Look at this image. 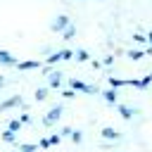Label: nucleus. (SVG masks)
<instances>
[{
  "instance_id": "nucleus-1",
  "label": "nucleus",
  "mask_w": 152,
  "mask_h": 152,
  "mask_svg": "<svg viewBox=\"0 0 152 152\" xmlns=\"http://www.w3.org/2000/svg\"><path fill=\"white\" fill-rule=\"evenodd\" d=\"M69 26H71V19H69L66 14H59V17H55V19H52V24H50V28H52L55 33H64Z\"/></svg>"
},
{
  "instance_id": "nucleus-2",
  "label": "nucleus",
  "mask_w": 152,
  "mask_h": 152,
  "mask_svg": "<svg viewBox=\"0 0 152 152\" xmlns=\"http://www.w3.org/2000/svg\"><path fill=\"white\" fill-rule=\"evenodd\" d=\"M71 57H74V50H66V48H64V50L52 52V55L45 59V64L50 66V64H57V62H64V59H71Z\"/></svg>"
},
{
  "instance_id": "nucleus-3",
  "label": "nucleus",
  "mask_w": 152,
  "mask_h": 152,
  "mask_svg": "<svg viewBox=\"0 0 152 152\" xmlns=\"http://www.w3.org/2000/svg\"><path fill=\"white\" fill-rule=\"evenodd\" d=\"M59 116H62V104H55V107L43 116V124H45V126H52L55 121H59Z\"/></svg>"
},
{
  "instance_id": "nucleus-4",
  "label": "nucleus",
  "mask_w": 152,
  "mask_h": 152,
  "mask_svg": "<svg viewBox=\"0 0 152 152\" xmlns=\"http://www.w3.org/2000/svg\"><path fill=\"white\" fill-rule=\"evenodd\" d=\"M69 86H71V90L76 93H97V88H93V86H88V83H83V81H78V78H71L69 81Z\"/></svg>"
},
{
  "instance_id": "nucleus-5",
  "label": "nucleus",
  "mask_w": 152,
  "mask_h": 152,
  "mask_svg": "<svg viewBox=\"0 0 152 152\" xmlns=\"http://www.w3.org/2000/svg\"><path fill=\"white\" fill-rule=\"evenodd\" d=\"M40 66H43V62H40V59H24V62H19V64H17V69H21V71L40 69Z\"/></svg>"
},
{
  "instance_id": "nucleus-6",
  "label": "nucleus",
  "mask_w": 152,
  "mask_h": 152,
  "mask_svg": "<svg viewBox=\"0 0 152 152\" xmlns=\"http://www.w3.org/2000/svg\"><path fill=\"white\" fill-rule=\"evenodd\" d=\"M0 62L7 64V66H17V64H19V59H17L12 52H7V50H0Z\"/></svg>"
},
{
  "instance_id": "nucleus-7",
  "label": "nucleus",
  "mask_w": 152,
  "mask_h": 152,
  "mask_svg": "<svg viewBox=\"0 0 152 152\" xmlns=\"http://www.w3.org/2000/svg\"><path fill=\"white\" fill-rule=\"evenodd\" d=\"M48 86L50 88H59L62 86V74L59 71H50L48 74Z\"/></svg>"
},
{
  "instance_id": "nucleus-8",
  "label": "nucleus",
  "mask_w": 152,
  "mask_h": 152,
  "mask_svg": "<svg viewBox=\"0 0 152 152\" xmlns=\"http://www.w3.org/2000/svg\"><path fill=\"white\" fill-rule=\"evenodd\" d=\"M14 104H21V95H12V97H7L5 102H0V112L10 109V107H14Z\"/></svg>"
},
{
  "instance_id": "nucleus-9",
  "label": "nucleus",
  "mask_w": 152,
  "mask_h": 152,
  "mask_svg": "<svg viewBox=\"0 0 152 152\" xmlns=\"http://www.w3.org/2000/svg\"><path fill=\"white\" fill-rule=\"evenodd\" d=\"M102 138H104V140H119V138H121V133H119L116 128L107 126V128H102Z\"/></svg>"
},
{
  "instance_id": "nucleus-10",
  "label": "nucleus",
  "mask_w": 152,
  "mask_h": 152,
  "mask_svg": "<svg viewBox=\"0 0 152 152\" xmlns=\"http://www.w3.org/2000/svg\"><path fill=\"white\" fill-rule=\"evenodd\" d=\"M116 109H119V114H121L126 121H131V119H133V114H135V109H131L128 104H116Z\"/></svg>"
},
{
  "instance_id": "nucleus-11",
  "label": "nucleus",
  "mask_w": 152,
  "mask_h": 152,
  "mask_svg": "<svg viewBox=\"0 0 152 152\" xmlns=\"http://www.w3.org/2000/svg\"><path fill=\"white\" fill-rule=\"evenodd\" d=\"M102 95H104V100H107L109 104H116V102H119V93H116L114 88H109V90H104Z\"/></svg>"
},
{
  "instance_id": "nucleus-12",
  "label": "nucleus",
  "mask_w": 152,
  "mask_h": 152,
  "mask_svg": "<svg viewBox=\"0 0 152 152\" xmlns=\"http://www.w3.org/2000/svg\"><path fill=\"white\" fill-rule=\"evenodd\" d=\"M74 57H76V62H90V55H88L86 50H76Z\"/></svg>"
},
{
  "instance_id": "nucleus-13",
  "label": "nucleus",
  "mask_w": 152,
  "mask_h": 152,
  "mask_svg": "<svg viewBox=\"0 0 152 152\" xmlns=\"http://www.w3.org/2000/svg\"><path fill=\"white\" fill-rule=\"evenodd\" d=\"M74 36H76V26H74V24H71V26H69V28H66V31H64V33H62V40H71V38H74Z\"/></svg>"
},
{
  "instance_id": "nucleus-14",
  "label": "nucleus",
  "mask_w": 152,
  "mask_h": 152,
  "mask_svg": "<svg viewBox=\"0 0 152 152\" xmlns=\"http://www.w3.org/2000/svg\"><path fill=\"white\" fill-rule=\"evenodd\" d=\"M21 128V121L19 119H10V124H7V131H12V133H17Z\"/></svg>"
},
{
  "instance_id": "nucleus-15",
  "label": "nucleus",
  "mask_w": 152,
  "mask_h": 152,
  "mask_svg": "<svg viewBox=\"0 0 152 152\" xmlns=\"http://www.w3.org/2000/svg\"><path fill=\"white\" fill-rule=\"evenodd\" d=\"M38 150V145H33V142H21L19 145V152H36Z\"/></svg>"
},
{
  "instance_id": "nucleus-16",
  "label": "nucleus",
  "mask_w": 152,
  "mask_h": 152,
  "mask_svg": "<svg viewBox=\"0 0 152 152\" xmlns=\"http://www.w3.org/2000/svg\"><path fill=\"white\" fill-rule=\"evenodd\" d=\"M33 97H36V102H43V100H45V97H48V88H38V90H36V95H33Z\"/></svg>"
},
{
  "instance_id": "nucleus-17",
  "label": "nucleus",
  "mask_w": 152,
  "mask_h": 152,
  "mask_svg": "<svg viewBox=\"0 0 152 152\" xmlns=\"http://www.w3.org/2000/svg\"><path fill=\"white\" fill-rule=\"evenodd\" d=\"M142 57H145L142 50H131V52H128V59H133V62H135V59H142Z\"/></svg>"
},
{
  "instance_id": "nucleus-18",
  "label": "nucleus",
  "mask_w": 152,
  "mask_h": 152,
  "mask_svg": "<svg viewBox=\"0 0 152 152\" xmlns=\"http://www.w3.org/2000/svg\"><path fill=\"white\" fill-rule=\"evenodd\" d=\"M2 140H5V142H17V133L5 131V133H2Z\"/></svg>"
},
{
  "instance_id": "nucleus-19",
  "label": "nucleus",
  "mask_w": 152,
  "mask_h": 152,
  "mask_svg": "<svg viewBox=\"0 0 152 152\" xmlns=\"http://www.w3.org/2000/svg\"><path fill=\"white\" fill-rule=\"evenodd\" d=\"M81 140H83V133H81V131H74V133H71V142H76V145H78Z\"/></svg>"
},
{
  "instance_id": "nucleus-20",
  "label": "nucleus",
  "mask_w": 152,
  "mask_h": 152,
  "mask_svg": "<svg viewBox=\"0 0 152 152\" xmlns=\"http://www.w3.org/2000/svg\"><path fill=\"white\" fill-rule=\"evenodd\" d=\"M17 119H19L21 124H31V121H33V116H31V114H19Z\"/></svg>"
},
{
  "instance_id": "nucleus-21",
  "label": "nucleus",
  "mask_w": 152,
  "mask_h": 152,
  "mask_svg": "<svg viewBox=\"0 0 152 152\" xmlns=\"http://www.w3.org/2000/svg\"><path fill=\"white\" fill-rule=\"evenodd\" d=\"M59 142H62V135L59 133H52L50 135V145H59Z\"/></svg>"
},
{
  "instance_id": "nucleus-22",
  "label": "nucleus",
  "mask_w": 152,
  "mask_h": 152,
  "mask_svg": "<svg viewBox=\"0 0 152 152\" xmlns=\"http://www.w3.org/2000/svg\"><path fill=\"white\" fill-rule=\"evenodd\" d=\"M150 83H152V74H147L145 78H140V88H147Z\"/></svg>"
},
{
  "instance_id": "nucleus-23",
  "label": "nucleus",
  "mask_w": 152,
  "mask_h": 152,
  "mask_svg": "<svg viewBox=\"0 0 152 152\" xmlns=\"http://www.w3.org/2000/svg\"><path fill=\"white\" fill-rule=\"evenodd\" d=\"M38 145H40L43 150H48V147H50V138H40V140H38Z\"/></svg>"
},
{
  "instance_id": "nucleus-24",
  "label": "nucleus",
  "mask_w": 152,
  "mask_h": 152,
  "mask_svg": "<svg viewBox=\"0 0 152 152\" xmlns=\"http://www.w3.org/2000/svg\"><path fill=\"white\" fill-rule=\"evenodd\" d=\"M62 97H66V100H71V97H76V93H74V90L69 88V90H64V93H62Z\"/></svg>"
},
{
  "instance_id": "nucleus-25",
  "label": "nucleus",
  "mask_w": 152,
  "mask_h": 152,
  "mask_svg": "<svg viewBox=\"0 0 152 152\" xmlns=\"http://www.w3.org/2000/svg\"><path fill=\"white\" fill-rule=\"evenodd\" d=\"M71 133H74L71 128H62V131H59V135H62V138H71Z\"/></svg>"
},
{
  "instance_id": "nucleus-26",
  "label": "nucleus",
  "mask_w": 152,
  "mask_h": 152,
  "mask_svg": "<svg viewBox=\"0 0 152 152\" xmlns=\"http://www.w3.org/2000/svg\"><path fill=\"white\" fill-rule=\"evenodd\" d=\"M133 40H135V43H145L147 38H145V36H140V33H133Z\"/></svg>"
},
{
  "instance_id": "nucleus-27",
  "label": "nucleus",
  "mask_w": 152,
  "mask_h": 152,
  "mask_svg": "<svg viewBox=\"0 0 152 152\" xmlns=\"http://www.w3.org/2000/svg\"><path fill=\"white\" fill-rule=\"evenodd\" d=\"M112 62H114V57H112V55H107V57H104V59H102V64H104V66H109V64H112Z\"/></svg>"
},
{
  "instance_id": "nucleus-28",
  "label": "nucleus",
  "mask_w": 152,
  "mask_h": 152,
  "mask_svg": "<svg viewBox=\"0 0 152 152\" xmlns=\"http://www.w3.org/2000/svg\"><path fill=\"white\" fill-rule=\"evenodd\" d=\"M90 66H93V69H100V66H102V62H97V59H90Z\"/></svg>"
},
{
  "instance_id": "nucleus-29",
  "label": "nucleus",
  "mask_w": 152,
  "mask_h": 152,
  "mask_svg": "<svg viewBox=\"0 0 152 152\" xmlns=\"http://www.w3.org/2000/svg\"><path fill=\"white\" fill-rule=\"evenodd\" d=\"M147 40H150V50H147V52L152 55V31H150V36H147Z\"/></svg>"
},
{
  "instance_id": "nucleus-30",
  "label": "nucleus",
  "mask_w": 152,
  "mask_h": 152,
  "mask_svg": "<svg viewBox=\"0 0 152 152\" xmlns=\"http://www.w3.org/2000/svg\"><path fill=\"white\" fill-rule=\"evenodd\" d=\"M2 86H5V78H2V76H0V88H2Z\"/></svg>"
}]
</instances>
